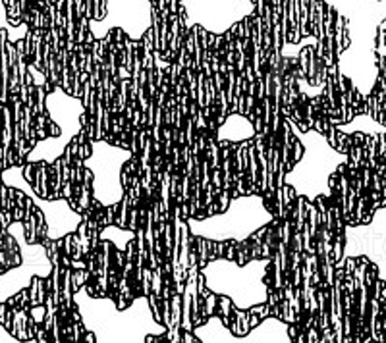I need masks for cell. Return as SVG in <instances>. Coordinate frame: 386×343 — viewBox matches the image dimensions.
Listing matches in <instances>:
<instances>
[{"label":"cell","mask_w":386,"mask_h":343,"mask_svg":"<svg viewBox=\"0 0 386 343\" xmlns=\"http://www.w3.org/2000/svg\"><path fill=\"white\" fill-rule=\"evenodd\" d=\"M199 272L205 278V288L232 299L234 307L247 310L249 307L264 303L270 289V258L259 256L238 264L232 258H211Z\"/></svg>","instance_id":"obj_1"},{"label":"cell","mask_w":386,"mask_h":343,"mask_svg":"<svg viewBox=\"0 0 386 343\" xmlns=\"http://www.w3.org/2000/svg\"><path fill=\"white\" fill-rule=\"evenodd\" d=\"M272 210L266 206L263 195L249 193L232 197L226 210L212 216L186 218L190 234L201 235L211 241H244L255 230L272 222Z\"/></svg>","instance_id":"obj_2"},{"label":"cell","mask_w":386,"mask_h":343,"mask_svg":"<svg viewBox=\"0 0 386 343\" xmlns=\"http://www.w3.org/2000/svg\"><path fill=\"white\" fill-rule=\"evenodd\" d=\"M89 145L91 154L83 158V166L93 174L91 195L101 206L116 204L126 193L120 181L122 166L133 156V152L129 148L108 143L105 139L89 141Z\"/></svg>","instance_id":"obj_3"},{"label":"cell","mask_w":386,"mask_h":343,"mask_svg":"<svg viewBox=\"0 0 386 343\" xmlns=\"http://www.w3.org/2000/svg\"><path fill=\"white\" fill-rule=\"evenodd\" d=\"M385 216L386 206H379V208H375L373 218L367 224H346L344 226V249H342V258L367 256L369 260L377 266V276L381 280H386Z\"/></svg>","instance_id":"obj_4"},{"label":"cell","mask_w":386,"mask_h":343,"mask_svg":"<svg viewBox=\"0 0 386 343\" xmlns=\"http://www.w3.org/2000/svg\"><path fill=\"white\" fill-rule=\"evenodd\" d=\"M45 110L49 120H53L60 127L58 137L64 141V145H70L73 135H77V131L81 129L79 116L85 112L81 97H73L60 85H54L45 97Z\"/></svg>","instance_id":"obj_5"},{"label":"cell","mask_w":386,"mask_h":343,"mask_svg":"<svg viewBox=\"0 0 386 343\" xmlns=\"http://www.w3.org/2000/svg\"><path fill=\"white\" fill-rule=\"evenodd\" d=\"M37 208L45 214L47 222V239H60L66 234L75 232L77 224L81 222V214L70 206L68 199H43L39 195H29Z\"/></svg>","instance_id":"obj_6"},{"label":"cell","mask_w":386,"mask_h":343,"mask_svg":"<svg viewBox=\"0 0 386 343\" xmlns=\"http://www.w3.org/2000/svg\"><path fill=\"white\" fill-rule=\"evenodd\" d=\"M288 322L268 314L257 326H253L246 336L238 338V343H292L288 336Z\"/></svg>","instance_id":"obj_7"},{"label":"cell","mask_w":386,"mask_h":343,"mask_svg":"<svg viewBox=\"0 0 386 343\" xmlns=\"http://www.w3.org/2000/svg\"><path fill=\"white\" fill-rule=\"evenodd\" d=\"M257 129L253 122L240 114V112H228L226 118L214 129V139L216 141H228V143H242L247 139H253Z\"/></svg>","instance_id":"obj_8"},{"label":"cell","mask_w":386,"mask_h":343,"mask_svg":"<svg viewBox=\"0 0 386 343\" xmlns=\"http://www.w3.org/2000/svg\"><path fill=\"white\" fill-rule=\"evenodd\" d=\"M336 129L350 135V133H363V135H379V133H386V126L379 124L371 114L367 112H359L351 118L350 122H344V124H336Z\"/></svg>","instance_id":"obj_9"},{"label":"cell","mask_w":386,"mask_h":343,"mask_svg":"<svg viewBox=\"0 0 386 343\" xmlns=\"http://www.w3.org/2000/svg\"><path fill=\"white\" fill-rule=\"evenodd\" d=\"M99 239H106V241H110V243L114 245V249L124 251L126 245H128L131 239H135V232L129 230V228H120V226H116V224H108V226H103V228H101Z\"/></svg>","instance_id":"obj_10"},{"label":"cell","mask_w":386,"mask_h":343,"mask_svg":"<svg viewBox=\"0 0 386 343\" xmlns=\"http://www.w3.org/2000/svg\"><path fill=\"white\" fill-rule=\"evenodd\" d=\"M228 330L234 336H238V338L246 336L247 332L251 330V326H249V310H244V308H238L232 305Z\"/></svg>","instance_id":"obj_11"},{"label":"cell","mask_w":386,"mask_h":343,"mask_svg":"<svg viewBox=\"0 0 386 343\" xmlns=\"http://www.w3.org/2000/svg\"><path fill=\"white\" fill-rule=\"evenodd\" d=\"M27 316H29V308H12V326H10V334L16 338V342H27Z\"/></svg>","instance_id":"obj_12"},{"label":"cell","mask_w":386,"mask_h":343,"mask_svg":"<svg viewBox=\"0 0 386 343\" xmlns=\"http://www.w3.org/2000/svg\"><path fill=\"white\" fill-rule=\"evenodd\" d=\"M35 164V178H33V191L35 195L47 199L49 197V164L47 162H33Z\"/></svg>","instance_id":"obj_13"},{"label":"cell","mask_w":386,"mask_h":343,"mask_svg":"<svg viewBox=\"0 0 386 343\" xmlns=\"http://www.w3.org/2000/svg\"><path fill=\"white\" fill-rule=\"evenodd\" d=\"M193 245H195V253H197V266H205L209 260V239L201 237V235H192Z\"/></svg>","instance_id":"obj_14"},{"label":"cell","mask_w":386,"mask_h":343,"mask_svg":"<svg viewBox=\"0 0 386 343\" xmlns=\"http://www.w3.org/2000/svg\"><path fill=\"white\" fill-rule=\"evenodd\" d=\"M27 75H29V79H31V85H33V87H45L47 91L53 89V85L49 83V77L41 72V70H37L31 62L27 64Z\"/></svg>","instance_id":"obj_15"},{"label":"cell","mask_w":386,"mask_h":343,"mask_svg":"<svg viewBox=\"0 0 386 343\" xmlns=\"http://www.w3.org/2000/svg\"><path fill=\"white\" fill-rule=\"evenodd\" d=\"M232 299L226 297V295H218V299H216V314L220 316V320H222V324L228 326L230 324V312H232Z\"/></svg>","instance_id":"obj_16"},{"label":"cell","mask_w":386,"mask_h":343,"mask_svg":"<svg viewBox=\"0 0 386 343\" xmlns=\"http://www.w3.org/2000/svg\"><path fill=\"white\" fill-rule=\"evenodd\" d=\"M216 299H218V295L212 293V291H209V293L205 295V299H203V308H201V316H203V318H207V316H211V314L216 312Z\"/></svg>","instance_id":"obj_17"},{"label":"cell","mask_w":386,"mask_h":343,"mask_svg":"<svg viewBox=\"0 0 386 343\" xmlns=\"http://www.w3.org/2000/svg\"><path fill=\"white\" fill-rule=\"evenodd\" d=\"M87 276H89L87 268H77V270L71 268V291H77V289L81 288L87 282Z\"/></svg>","instance_id":"obj_18"},{"label":"cell","mask_w":386,"mask_h":343,"mask_svg":"<svg viewBox=\"0 0 386 343\" xmlns=\"http://www.w3.org/2000/svg\"><path fill=\"white\" fill-rule=\"evenodd\" d=\"M137 284H139L141 295H149V293H151V268H149V266H143Z\"/></svg>","instance_id":"obj_19"},{"label":"cell","mask_w":386,"mask_h":343,"mask_svg":"<svg viewBox=\"0 0 386 343\" xmlns=\"http://www.w3.org/2000/svg\"><path fill=\"white\" fill-rule=\"evenodd\" d=\"M224 247H226V241H211L209 239V260L224 256Z\"/></svg>","instance_id":"obj_20"},{"label":"cell","mask_w":386,"mask_h":343,"mask_svg":"<svg viewBox=\"0 0 386 343\" xmlns=\"http://www.w3.org/2000/svg\"><path fill=\"white\" fill-rule=\"evenodd\" d=\"M180 343H199V340L193 336L192 330H182L180 332Z\"/></svg>","instance_id":"obj_21"},{"label":"cell","mask_w":386,"mask_h":343,"mask_svg":"<svg viewBox=\"0 0 386 343\" xmlns=\"http://www.w3.org/2000/svg\"><path fill=\"white\" fill-rule=\"evenodd\" d=\"M10 222H12V212L0 208V226H2V230H6L10 226Z\"/></svg>","instance_id":"obj_22"},{"label":"cell","mask_w":386,"mask_h":343,"mask_svg":"<svg viewBox=\"0 0 386 343\" xmlns=\"http://www.w3.org/2000/svg\"><path fill=\"white\" fill-rule=\"evenodd\" d=\"M259 322H261V318H259L255 312H249V326L253 328V326H257Z\"/></svg>","instance_id":"obj_23"}]
</instances>
